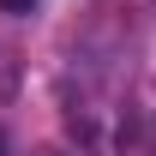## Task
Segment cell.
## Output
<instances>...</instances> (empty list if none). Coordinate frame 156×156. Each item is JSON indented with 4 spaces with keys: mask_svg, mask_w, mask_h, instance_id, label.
Segmentation results:
<instances>
[{
    "mask_svg": "<svg viewBox=\"0 0 156 156\" xmlns=\"http://www.w3.org/2000/svg\"><path fill=\"white\" fill-rule=\"evenodd\" d=\"M36 0H0V12H30Z\"/></svg>",
    "mask_w": 156,
    "mask_h": 156,
    "instance_id": "cell-1",
    "label": "cell"
},
{
    "mask_svg": "<svg viewBox=\"0 0 156 156\" xmlns=\"http://www.w3.org/2000/svg\"><path fill=\"white\" fill-rule=\"evenodd\" d=\"M0 156H6V138H0Z\"/></svg>",
    "mask_w": 156,
    "mask_h": 156,
    "instance_id": "cell-2",
    "label": "cell"
}]
</instances>
